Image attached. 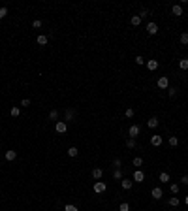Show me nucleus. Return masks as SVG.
<instances>
[{
  "mask_svg": "<svg viewBox=\"0 0 188 211\" xmlns=\"http://www.w3.org/2000/svg\"><path fill=\"white\" fill-rule=\"evenodd\" d=\"M32 27H34V28H40V27H42V21H40V19H34V21H32Z\"/></svg>",
  "mask_w": 188,
  "mask_h": 211,
  "instance_id": "35",
  "label": "nucleus"
},
{
  "mask_svg": "<svg viewBox=\"0 0 188 211\" xmlns=\"http://www.w3.org/2000/svg\"><path fill=\"white\" fill-rule=\"evenodd\" d=\"M8 15V8H0V19H4Z\"/></svg>",
  "mask_w": 188,
  "mask_h": 211,
  "instance_id": "34",
  "label": "nucleus"
},
{
  "mask_svg": "<svg viewBox=\"0 0 188 211\" xmlns=\"http://www.w3.org/2000/svg\"><path fill=\"white\" fill-rule=\"evenodd\" d=\"M9 113H12V117H19V113H21V109H19L17 106H15V107H12V111H9Z\"/></svg>",
  "mask_w": 188,
  "mask_h": 211,
  "instance_id": "29",
  "label": "nucleus"
},
{
  "mask_svg": "<svg viewBox=\"0 0 188 211\" xmlns=\"http://www.w3.org/2000/svg\"><path fill=\"white\" fill-rule=\"evenodd\" d=\"M64 211H79V209L75 207L73 204H68V205H64Z\"/></svg>",
  "mask_w": 188,
  "mask_h": 211,
  "instance_id": "30",
  "label": "nucleus"
},
{
  "mask_svg": "<svg viewBox=\"0 0 188 211\" xmlns=\"http://www.w3.org/2000/svg\"><path fill=\"white\" fill-rule=\"evenodd\" d=\"M151 194H152V198H154V200H160L162 196H164V192H162L160 187H154V189L151 190Z\"/></svg>",
  "mask_w": 188,
  "mask_h": 211,
  "instance_id": "6",
  "label": "nucleus"
},
{
  "mask_svg": "<svg viewBox=\"0 0 188 211\" xmlns=\"http://www.w3.org/2000/svg\"><path fill=\"white\" fill-rule=\"evenodd\" d=\"M21 106H23V107H28V106H30V100H28V98H24V100L21 102Z\"/></svg>",
  "mask_w": 188,
  "mask_h": 211,
  "instance_id": "37",
  "label": "nucleus"
},
{
  "mask_svg": "<svg viewBox=\"0 0 188 211\" xmlns=\"http://www.w3.org/2000/svg\"><path fill=\"white\" fill-rule=\"evenodd\" d=\"M113 168H115V170L120 168V158H115V160H113Z\"/></svg>",
  "mask_w": 188,
  "mask_h": 211,
  "instance_id": "36",
  "label": "nucleus"
},
{
  "mask_svg": "<svg viewBox=\"0 0 188 211\" xmlns=\"http://www.w3.org/2000/svg\"><path fill=\"white\" fill-rule=\"evenodd\" d=\"M158 89H169V79H167L166 75H162L158 79Z\"/></svg>",
  "mask_w": 188,
  "mask_h": 211,
  "instance_id": "5",
  "label": "nucleus"
},
{
  "mask_svg": "<svg viewBox=\"0 0 188 211\" xmlns=\"http://www.w3.org/2000/svg\"><path fill=\"white\" fill-rule=\"evenodd\" d=\"M181 183H182V185H188V175H182V179H181Z\"/></svg>",
  "mask_w": 188,
  "mask_h": 211,
  "instance_id": "39",
  "label": "nucleus"
},
{
  "mask_svg": "<svg viewBox=\"0 0 188 211\" xmlns=\"http://www.w3.org/2000/svg\"><path fill=\"white\" fill-rule=\"evenodd\" d=\"M113 179H122V172H120V168L113 172Z\"/></svg>",
  "mask_w": 188,
  "mask_h": 211,
  "instance_id": "28",
  "label": "nucleus"
},
{
  "mask_svg": "<svg viewBox=\"0 0 188 211\" xmlns=\"http://www.w3.org/2000/svg\"><path fill=\"white\" fill-rule=\"evenodd\" d=\"M49 119H51V121H57V119H58V111H57V109H51V111H49Z\"/></svg>",
  "mask_w": 188,
  "mask_h": 211,
  "instance_id": "20",
  "label": "nucleus"
},
{
  "mask_svg": "<svg viewBox=\"0 0 188 211\" xmlns=\"http://www.w3.org/2000/svg\"><path fill=\"white\" fill-rule=\"evenodd\" d=\"M124 117H126V119H132V117H134V109H132V107H126Z\"/></svg>",
  "mask_w": 188,
  "mask_h": 211,
  "instance_id": "24",
  "label": "nucleus"
},
{
  "mask_svg": "<svg viewBox=\"0 0 188 211\" xmlns=\"http://www.w3.org/2000/svg\"><path fill=\"white\" fill-rule=\"evenodd\" d=\"M119 211H130V204H126V202H122L119 205Z\"/></svg>",
  "mask_w": 188,
  "mask_h": 211,
  "instance_id": "27",
  "label": "nucleus"
},
{
  "mask_svg": "<svg viewBox=\"0 0 188 211\" xmlns=\"http://www.w3.org/2000/svg\"><path fill=\"white\" fill-rule=\"evenodd\" d=\"M151 143H152L154 147H160V145H162V136H152V138H151Z\"/></svg>",
  "mask_w": 188,
  "mask_h": 211,
  "instance_id": "13",
  "label": "nucleus"
},
{
  "mask_svg": "<svg viewBox=\"0 0 188 211\" xmlns=\"http://www.w3.org/2000/svg\"><path fill=\"white\" fill-rule=\"evenodd\" d=\"M47 42H49V38H47V36H43V34H40L38 38H36V44L38 45H45Z\"/></svg>",
  "mask_w": 188,
  "mask_h": 211,
  "instance_id": "12",
  "label": "nucleus"
},
{
  "mask_svg": "<svg viewBox=\"0 0 188 211\" xmlns=\"http://www.w3.org/2000/svg\"><path fill=\"white\" fill-rule=\"evenodd\" d=\"M120 185H122V189L124 190H130L132 189V185H134V179H120Z\"/></svg>",
  "mask_w": 188,
  "mask_h": 211,
  "instance_id": "7",
  "label": "nucleus"
},
{
  "mask_svg": "<svg viewBox=\"0 0 188 211\" xmlns=\"http://www.w3.org/2000/svg\"><path fill=\"white\" fill-rule=\"evenodd\" d=\"M171 13H173L175 17H179V15H182V6H181V4H175V6L171 8Z\"/></svg>",
  "mask_w": 188,
  "mask_h": 211,
  "instance_id": "10",
  "label": "nucleus"
},
{
  "mask_svg": "<svg viewBox=\"0 0 188 211\" xmlns=\"http://www.w3.org/2000/svg\"><path fill=\"white\" fill-rule=\"evenodd\" d=\"M55 130H57L58 134H64L66 130H68V123H66V121H57V125H55Z\"/></svg>",
  "mask_w": 188,
  "mask_h": 211,
  "instance_id": "1",
  "label": "nucleus"
},
{
  "mask_svg": "<svg viewBox=\"0 0 188 211\" xmlns=\"http://www.w3.org/2000/svg\"><path fill=\"white\" fill-rule=\"evenodd\" d=\"M126 147H128V149H134V147H135V140L128 138V140H126Z\"/></svg>",
  "mask_w": 188,
  "mask_h": 211,
  "instance_id": "25",
  "label": "nucleus"
},
{
  "mask_svg": "<svg viewBox=\"0 0 188 211\" xmlns=\"http://www.w3.org/2000/svg\"><path fill=\"white\" fill-rule=\"evenodd\" d=\"M181 44H182V45L188 44V32H182V34H181Z\"/></svg>",
  "mask_w": 188,
  "mask_h": 211,
  "instance_id": "26",
  "label": "nucleus"
},
{
  "mask_svg": "<svg viewBox=\"0 0 188 211\" xmlns=\"http://www.w3.org/2000/svg\"><path fill=\"white\" fill-rule=\"evenodd\" d=\"M147 126H149V128H156V126H158V119H156V117H151V119L147 121Z\"/></svg>",
  "mask_w": 188,
  "mask_h": 211,
  "instance_id": "14",
  "label": "nucleus"
},
{
  "mask_svg": "<svg viewBox=\"0 0 188 211\" xmlns=\"http://www.w3.org/2000/svg\"><path fill=\"white\" fill-rule=\"evenodd\" d=\"M169 190H171V194H177V192H179V185H169Z\"/></svg>",
  "mask_w": 188,
  "mask_h": 211,
  "instance_id": "31",
  "label": "nucleus"
},
{
  "mask_svg": "<svg viewBox=\"0 0 188 211\" xmlns=\"http://www.w3.org/2000/svg\"><path fill=\"white\" fill-rule=\"evenodd\" d=\"M139 132H141V128H139L138 125H132V126H130V130H128V136L132 138V140H135V138L139 136Z\"/></svg>",
  "mask_w": 188,
  "mask_h": 211,
  "instance_id": "2",
  "label": "nucleus"
},
{
  "mask_svg": "<svg viewBox=\"0 0 188 211\" xmlns=\"http://www.w3.org/2000/svg\"><path fill=\"white\" fill-rule=\"evenodd\" d=\"M102 175H104V170H102V168H94L92 170V177L94 179H100Z\"/></svg>",
  "mask_w": 188,
  "mask_h": 211,
  "instance_id": "15",
  "label": "nucleus"
},
{
  "mask_svg": "<svg viewBox=\"0 0 188 211\" xmlns=\"http://www.w3.org/2000/svg\"><path fill=\"white\" fill-rule=\"evenodd\" d=\"M169 145H171V147H177V145H179V140H177V136H169Z\"/></svg>",
  "mask_w": 188,
  "mask_h": 211,
  "instance_id": "22",
  "label": "nucleus"
},
{
  "mask_svg": "<svg viewBox=\"0 0 188 211\" xmlns=\"http://www.w3.org/2000/svg\"><path fill=\"white\" fill-rule=\"evenodd\" d=\"M105 189H107V187H105L104 181H96V183H94V192H96V194H102Z\"/></svg>",
  "mask_w": 188,
  "mask_h": 211,
  "instance_id": "3",
  "label": "nucleus"
},
{
  "mask_svg": "<svg viewBox=\"0 0 188 211\" xmlns=\"http://www.w3.org/2000/svg\"><path fill=\"white\" fill-rule=\"evenodd\" d=\"M169 205H171V207H177V205H179V198H177V196H171V198H169Z\"/></svg>",
  "mask_w": 188,
  "mask_h": 211,
  "instance_id": "23",
  "label": "nucleus"
},
{
  "mask_svg": "<svg viewBox=\"0 0 188 211\" xmlns=\"http://www.w3.org/2000/svg\"><path fill=\"white\" fill-rule=\"evenodd\" d=\"M17 158V151H13V149H9V151H6V160H15Z\"/></svg>",
  "mask_w": 188,
  "mask_h": 211,
  "instance_id": "11",
  "label": "nucleus"
},
{
  "mask_svg": "<svg viewBox=\"0 0 188 211\" xmlns=\"http://www.w3.org/2000/svg\"><path fill=\"white\" fill-rule=\"evenodd\" d=\"M73 115H75V111H73V109H66L64 119H66V121H72V119H73Z\"/></svg>",
  "mask_w": 188,
  "mask_h": 211,
  "instance_id": "17",
  "label": "nucleus"
},
{
  "mask_svg": "<svg viewBox=\"0 0 188 211\" xmlns=\"http://www.w3.org/2000/svg\"><path fill=\"white\" fill-rule=\"evenodd\" d=\"M147 32H149L151 36H154L156 32H158V25H156V23H149V25H147Z\"/></svg>",
  "mask_w": 188,
  "mask_h": 211,
  "instance_id": "8",
  "label": "nucleus"
},
{
  "mask_svg": "<svg viewBox=\"0 0 188 211\" xmlns=\"http://www.w3.org/2000/svg\"><path fill=\"white\" fill-rule=\"evenodd\" d=\"M68 155H70V157H77V155H79V149H77V147H70V149H68Z\"/></svg>",
  "mask_w": 188,
  "mask_h": 211,
  "instance_id": "21",
  "label": "nucleus"
},
{
  "mask_svg": "<svg viewBox=\"0 0 188 211\" xmlns=\"http://www.w3.org/2000/svg\"><path fill=\"white\" fill-rule=\"evenodd\" d=\"M141 164H143V158H141V157H135V158H134V166H138V168H139Z\"/></svg>",
  "mask_w": 188,
  "mask_h": 211,
  "instance_id": "32",
  "label": "nucleus"
},
{
  "mask_svg": "<svg viewBox=\"0 0 188 211\" xmlns=\"http://www.w3.org/2000/svg\"><path fill=\"white\" fill-rule=\"evenodd\" d=\"M134 181L135 183H143L145 181V173L141 172V170H135V172H134Z\"/></svg>",
  "mask_w": 188,
  "mask_h": 211,
  "instance_id": "4",
  "label": "nucleus"
},
{
  "mask_svg": "<svg viewBox=\"0 0 188 211\" xmlns=\"http://www.w3.org/2000/svg\"><path fill=\"white\" fill-rule=\"evenodd\" d=\"M130 23L134 25V27H138V25H141V17H139V15H134V17L130 19Z\"/></svg>",
  "mask_w": 188,
  "mask_h": 211,
  "instance_id": "19",
  "label": "nucleus"
},
{
  "mask_svg": "<svg viewBox=\"0 0 188 211\" xmlns=\"http://www.w3.org/2000/svg\"><path fill=\"white\" fill-rule=\"evenodd\" d=\"M158 179H160V183H169V173H167V172H162L160 175H158Z\"/></svg>",
  "mask_w": 188,
  "mask_h": 211,
  "instance_id": "16",
  "label": "nucleus"
},
{
  "mask_svg": "<svg viewBox=\"0 0 188 211\" xmlns=\"http://www.w3.org/2000/svg\"><path fill=\"white\" fill-rule=\"evenodd\" d=\"M135 64H145V59H143V57H141V55H138V57H135Z\"/></svg>",
  "mask_w": 188,
  "mask_h": 211,
  "instance_id": "33",
  "label": "nucleus"
},
{
  "mask_svg": "<svg viewBox=\"0 0 188 211\" xmlns=\"http://www.w3.org/2000/svg\"><path fill=\"white\" fill-rule=\"evenodd\" d=\"M179 68L181 70H188V59H181L179 60Z\"/></svg>",
  "mask_w": 188,
  "mask_h": 211,
  "instance_id": "18",
  "label": "nucleus"
},
{
  "mask_svg": "<svg viewBox=\"0 0 188 211\" xmlns=\"http://www.w3.org/2000/svg\"><path fill=\"white\" fill-rule=\"evenodd\" d=\"M167 91H169V96H175L177 94V89H173V87H169Z\"/></svg>",
  "mask_w": 188,
  "mask_h": 211,
  "instance_id": "38",
  "label": "nucleus"
},
{
  "mask_svg": "<svg viewBox=\"0 0 188 211\" xmlns=\"http://www.w3.org/2000/svg\"><path fill=\"white\" fill-rule=\"evenodd\" d=\"M184 204H186V205H188V196H186V198H184Z\"/></svg>",
  "mask_w": 188,
  "mask_h": 211,
  "instance_id": "40",
  "label": "nucleus"
},
{
  "mask_svg": "<svg viewBox=\"0 0 188 211\" xmlns=\"http://www.w3.org/2000/svg\"><path fill=\"white\" fill-rule=\"evenodd\" d=\"M158 66H160V64H158V60H154V59H152V60H147V68H149L151 72H154L156 68H158Z\"/></svg>",
  "mask_w": 188,
  "mask_h": 211,
  "instance_id": "9",
  "label": "nucleus"
}]
</instances>
